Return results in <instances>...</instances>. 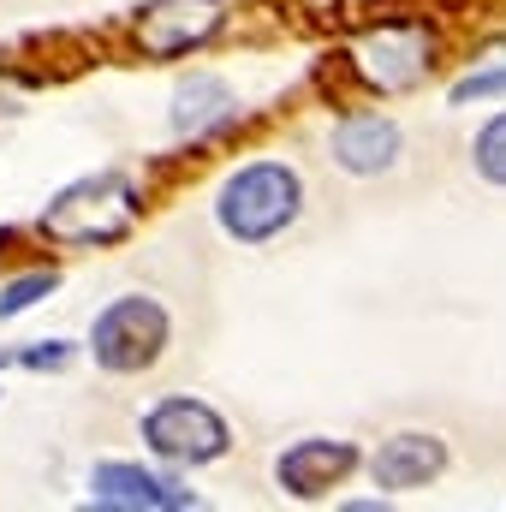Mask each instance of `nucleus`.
I'll list each match as a JSON object with an SVG mask.
<instances>
[{"label":"nucleus","instance_id":"3","mask_svg":"<svg viewBox=\"0 0 506 512\" xmlns=\"http://www.w3.org/2000/svg\"><path fill=\"white\" fill-rule=\"evenodd\" d=\"M173 340V316L167 304H155L149 292H126L114 298L96 322H90V358L108 370V376H143L161 364Z\"/></svg>","mask_w":506,"mask_h":512},{"label":"nucleus","instance_id":"12","mask_svg":"<svg viewBox=\"0 0 506 512\" xmlns=\"http://www.w3.org/2000/svg\"><path fill=\"white\" fill-rule=\"evenodd\" d=\"M60 286V274L54 268H36V274H24V280H12V286H0V322H12V316H24V310H36L48 292Z\"/></svg>","mask_w":506,"mask_h":512},{"label":"nucleus","instance_id":"13","mask_svg":"<svg viewBox=\"0 0 506 512\" xmlns=\"http://www.w3.org/2000/svg\"><path fill=\"white\" fill-rule=\"evenodd\" d=\"M471 161H477V173H483L489 185H506V114H495L489 126L477 131V143H471Z\"/></svg>","mask_w":506,"mask_h":512},{"label":"nucleus","instance_id":"2","mask_svg":"<svg viewBox=\"0 0 506 512\" xmlns=\"http://www.w3.org/2000/svg\"><path fill=\"white\" fill-rule=\"evenodd\" d=\"M298 209H304V179L286 161H251L221 185L215 221L233 245H268L298 221Z\"/></svg>","mask_w":506,"mask_h":512},{"label":"nucleus","instance_id":"7","mask_svg":"<svg viewBox=\"0 0 506 512\" xmlns=\"http://www.w3.org/2000/svg\"><path fill=\"white\" fill-rule=\"evenodd\" d=\"M358 447L340 441V435H304L292 441L280 459H274V483L292 495V501H322L328 489H340L352 471H358Z\"/></svg>","mask_w":506,"mask_h":512},{"label":"nucleus","instance_id":"8","mask_svg":"<svg viewBox=\"0 0 506 512\" xmlns=\"http://www.w3.org/2000/svg\"><path fill=\"white\" fill-rule=\"evenodd\" d=\"M90 507H102V512H179V507H197V495L179 489V483H167V477H155V471H143V465L114 459V465H96L90 471Z\"/></svg>","mask_w":506,"mask_h":512},{"label":"nucleus","instance_id":"1","mask_svg":"<svg viewBox=\"0 0 506 512\" xmlns=\"http://www.w3.org/2000/svg\"><path fill=\"white\" fill-rule=\"evenodd\" d=\"M143 215V191L137 179L120 167H102L90 179H72L42 215H36V233L54 239V245H72V251H102V245H120L131 239Z\"/></svg>","mask_w":506,"mask_h":512},{"label":"nucleus","instance_id":"10","mask_svg":"<svg viewBox=\"0 0 506 512\" xmlns=\"http://www.w3.org/2000/svg\"><path fill=\"white\" fill-rule=\"evenodd\" d=\"M328 149H334V161H340L346 173L370 179V173H387V167H393V155H399V126H393L387 114H352V120L334 126Z\"/></svg>","mask_w":506,"mask_h":512},{"label":"nucleus","instance_id":"4","mask_svg":"<svg viewBox=\"0 0 506 512\" xmlns=\"http://www.w3.org/2000/svg\"><path fill=\"white\" fill-rule=\"evenodd\" d=\"M137 429H143L149 453L167 459V465H215V459H227V447H233L227 417H221L209 399H197V393H167V399H155Z\"/></svg>","mask_w":506,"mask_h":512},{"label":"nucleus","instance_id":"5","mask_svg":"<svg viewBox=\"0 0 506 512\" xmlns=\"http://www.w3.org/2000/svg\"><path fill=\"white\" fill-rule=\"evenodd\" d=\"M352 72L376 90V96H405L435 72V30L417 18H387L376 30H364L352 42Z\"/></svg>","mask_w":506,"mask_h":512},{"label":"nucleus","instance_id":"14","mask_svg":"<svg viewBox=\"0 0 506 512\" xmlns=\"http://www.w3.org/2000/svg\"><path fill=\"white\" fill-rule=\"evenodd\" d=\"M495 96H506V66L471 72V78H459V84H453V108H465V102H495Z\"/></svg>","mask_w":506,"mask_h":512},{"label":"nucleus","instance_id":"11","mask_svg":"<svg viewBox=\"0 0 506 512\" xmlns=\"http://www.w3.org/2000/svg\"><path fill=\"white\" fill-rule=\"evenodd\" d=\"M239 120V96L221 84V78H209V72H197V78H185L179 90H173V131H185V137H203V131H221Z\"/></svg>","mask_w":506,"mask_h":512},{"label":"nucleus","instance_id":"15","mask_svg":"<svg viewBox=\"0 0 506 512\" xmlns=\"http://www.w3.org/2000/svg\"><path fill=\"white\" fill-rule=\"evenodd\" d=\"M72 340H42V346H30V352H12V358H0V364H24V370H66L72 364Z\"/></svg>","mask_w":506,"mask_h":512},{"label":"nucleus","instance_id":"9","mask_svg":"<svg viewBox=\"0 0 506 512\" xmlns=\"http://www.w3.org/2000/svg\"><path fill=\"white\" fill-rule=\"evenodd\" d=\"M447 471V441L441 435H423V429H405V435H387L370 459V477L387 495H411V489H429L435 477Z\"/></svg>","mask_w":506,"mask_h":512},{"label":"nucleus","instance_id":"6","mask_svg":"<svg viewBox=\"0 0 506 512\" xmlns=\"http://www.w3.org/2000/svg\"><path fill=\"white\" fill-rule=\"evenodd\" d=\"M227 24V0H149L131 18V42L143 60H185L209 48Z\"/></svg>","mask_w":506,"mask_h":512}]
</instances>
